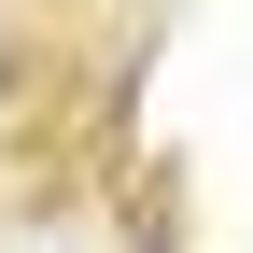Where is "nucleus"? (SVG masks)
Returning a JSON list of instances; mask_svg holds the SVG:
<instances>
[{"mask_svg": "<svg viewBox=\"0 0 253 253\" xmlns=\"http://www.w3.org/2000/svg\"><path fill=\"white\" fill-rule=\"evenodd\" d=\"M0 71H14V42H0Z\"/></svg>", "mask_w": 253, "mask_h": 253, "instance_id": "nucleus-1", "label": "nucleus"}]
</instances>
